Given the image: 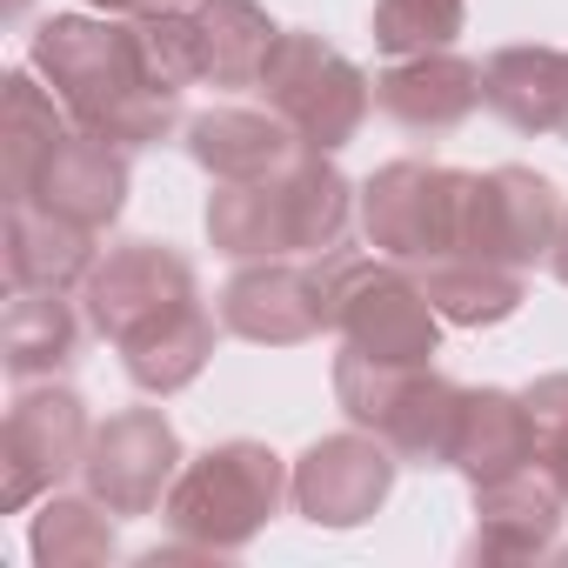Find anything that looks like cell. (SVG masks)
<instances>
[{"mask_svg":"<svg viewBox=\"0 0 568 568\" xmlns=\"http://www.w3.org/2000/svg\"><path fill=\"white\" fill-rule=\"evenodd\" d=\"M81 315L101 342L121 348V368L141 395H181L214 355V315L201 308L194 261L168 241H121L81 281Z\"/></svg>","mask_w":568,"mask_h":568,"instance_id":"6da1fadb","label":"cell"},{"mask_svg":"<svg viewBox=\"0 0 568 568\" xmlns=\"http://www.w3.org/2000/svg\"><path fill=\"white\" fill-rule=\"evenodd\" d=\"M28 68L54 88V101L74 114V128L114 141V148H161L174 141L181 94L154 81L141 54V28L121 14H48L34 28Z\"/></svg>","mask_w":568,"mask_h":568,"instance_id":"7a4b0ae2","label":"cell"},{"mask_svg":"<svg viewBox=\"0 0 568 568\" xmlns=\"http://www.w3.org/2000/svg\"><path fill=\"white\" fill-rule=\"evenodd\" d=\"M362 187L328 161V154H302L295 168L261 174V181H221L207 194V241L227 261H274V254H328L348 241V221Z\"/></svg>","mask_w":568,"mask_h":568,"instance_id":"3957f363","label":"cell"},{"mask_svg":"<svg viewBox=\"0 0 568 568\" xmlns=\"http://www.w3.org/2000/svg\"><path fill=\"white\" fill-rule=\"evenodd\" d=\"M281 501H295V468L267 442H221L174 475L161 515H168L174 541L234 555L281 515Z\"/></svg>","mask_w":568,"mask_h":568,"instance_id":"277c9868","label":"cell"},{"mask_svg":"<svg viewBox=\"0 0 568 568\" xmlns=\"http://www.w3.org/2000/svg\"><path fill=\"white\" fill-rule=\"evenodd\" d=\"M335 402L355 428L382 435L402 462L415 468H448L455 422H462V388L435 375L428 362H375L342 342L335 355Z\"/></svg>","mask_w":568,"mask_h":568,"instance_id":"5b68a950","label":"cell"},{"mask_svg":"<svg viewBox=\"0 0 568 568\" xmlns=\"http://www.w3.org/2000/svg\"><path fill=\"white\" fill-rule=\"evenodd\" d=\"M328 302H335V335L375 362H428L442 348V315L422 288V274H408L388 254H348L328 247Z\"/></svg>","mask_w":568,"mask_h":568,"instance_id":"8992f818","label":"cell"},{"mask_svg":"<svg viewBox=\"0 0 568 568\" xmlns=\"http://www.w3.org/2000/svg\"><path fill=\"white\" fill-rule=\"evenodd\" d=\"M254 94L267 101V114L288 121L315 154L348 148L362 134L368 108H375V81L342 48H328L322 34H302V28H281Z\"/></svg>","mask_w":568,"mask_h":568,"instance_id":"52a82bcc","label":"cell"},{"mask_svg":"<svg viewBox=\"0 0 568 568\" xmlns=\"http://www.w3.org/2000/svg\"><path fill=\"white\" fill-rule=\"evenodd\" d=\"M462 201L468 174L442 161H388L362 181V234L375 254L402 267H428L462 247Z\"/></svg>","mask_w":568,"mask_h":568,"instance_id":"ba28073f","label":"cell"},{"mask_svg":"<svg viewBox=\"0 0 568 568\" xmlns=\"http://www.w3.org/2000/svg\"><path fill=\"white\" fill-rule=\"evenodd\" d=\"M88 442H94V422H88V402L74 388L21 382L8 428H0V508L21 515L41 495H54L68 475H81Z\"/></svg>","mask_w":568,"mask_h":568,"instance_id":"9c48e42d","label":"cell"},{"mask_svg":"<svg viewBox=\"0 0 568 568\" xmlns=\"http://www.w3.org/2000/svg\"><path fill=\"white\" fill-rule=\"evenodd\" d=\"M221 328L254 342V348H302L335 328L328 302V267L322 254H274V261H241L221 288Z\"/></svg>","mask_w":568,"mask_h":568,"instance_id":"30bf717a","label":"cell"},{"mask_svg":"<svg viewBox=\"0 0 568 568\" xmlns=\"http://www.w3.org/2000/svg\"><path fill=\"white\" fill-rule=\"evenodd\" d=\"M8 201H34L74 227H94L108 234L128 207V148L88 134V128H61L14 181H8Z\"/></svg>","mask_w":568,"mask_h":568,"instance_id":"8fae6325","label":"cell"},{"mask_svg":"<svg viewBox=\"0 0 568 568\" xmlns=\"http://www.w3.org/2000/svg\"><path fill=\"white\" fill-rule=\"evenodd\" d=\"M561 194L548 174L535 168H488L468 174V201H462V247L455 254H481L501 267H535L548 261L555 234H561Z\"/></svg>","mask_w":568,"mask_h":568,"instance_id":"7c38bea8","label":"cell"},{"mask_svg":"<svg viewBox=\"0 0 568 568\" xmlns=\"http://www.w3.org/2000/svg\"><path fill=\"white\" fill-rule=\"evenodd\" d=\"M181 468H187V455H181L174 422L161 408H121V415H108L94 428L81 481L114 515H161V501H168Z\"/></svg>","mask_w":568,"mask_h":568,"instance_id":"4fadbf2b","label":"cell"},{"mask_svg":"<svg viewBox=\"0 0 568 568\" xmlns=\"http://www.w3.org/2000/svg\"><path fill=\"white\" fill-rule=\"evenodd\" d=\"M395 468L402 455L368 435V428H348V435H322L302 448L295 462V508L315 521V528H362L388 488H395Z\"/></svg>","mask_w":568,"mask_h":568,"instance_id":"5bb4252c","label":"cell"},{"mask_svg":"<svg viewBox=\"0 0 568 568\" xmlns=\"http://www.w3.org/2000/svg\"><path fill=\"white\" fill-rule=\"evenodd\" d=\"M561 515H568V495L528 462V468H515V475L475 488V535H468V555H475V561H541V555H555Z\"/></svg>","mask_w":568,"mask_h":568,"instance_id":"9a60e30c","label":"cell"},{"mask_svg":"<svg viewBox=\"0 0 568 568\" xmlns=\"http://www.w3.org/2000/svg\"><path fill=\"white\" fill-rule=\"evenodd\" d=\"M375 108L408 134H455L481 108V68L455 48L402 54L388 74H375Z\"/></svg>","mask_w":568,"mask_h":568,"instance_id":"2e32d148","label":"cell"},{"mask_svg":"<svg viewBox=\"0 0 568 568\" xmlns=\"http://www.w3.org/2000/svg\"><path fill=\"white\" fill-rule=\"evenodd\" d=\"M181 141H187L194 168L214 181H261L308 154V141L267 108H207L181 128Z\"/></svg>","mask_w":568,"mask_h":568,"instance_id":"e0dca14e","label":"cell"},{"mask_svg":"<svg viewBox=\"0 0 568 568\" xmlns=\"http://www.w3.org/2000/svg\"><path fill=\"white\" fill-rule=\"evenodd\" d=\"M535 462V415L521 395L508 388H462V422H455V448L448 468L468 475V488L501 481L515 468Z\"/></svg>","mask_w":568,"mask_h":568,"instance_id":"ac0fdd59","label":"cell"},{"mask_svg":"<svg viewBox=\"0 0 568 568\" xmlns=\"http://www.w3.org/2000/svg\"><path fill=\"white\" fill-rule=\"evenodd\" d=\"M187 41H194V74L201 81L261 88V68H267L281 28L254 0H187Z\"/></svg>","mask_w":568,"mask_h":568,"instance_id":"d6986e66","label":"cell"},{"mask_svg":"<svg viewBox=\"0 0 568 568\" xmlns=\"http://www.w3.org/2000/svg\"><path fill=\"white\" fill-rule=\"evenodd\" d=\"M94 227H74L34 201H8V281L14 288H81L101 261Z\"/></svg>","mask_w":568,"mask_h":568,"instance_id":"ffe728a7","label":"cell"},{"mask_svg":"<svg viewBox=\"0 0 568 568\" xmlns=\"http://www.w3.org/2000/svg\"><path fill=\"white\" fill-rule=\"evenodd\" d=\"M81 355V315L68 288H14L0 315V368L14 382H54Z\"/></svg>","mask_w":568,"mask_h":568,"instance_id":"44dd1931","label":"cell"},{"mask_svg":"<svg viewBox=\"0 0 568 568\" xmlns=\"http://www.w3.org/2000/svg\"><path fill=\"white\" fill-rule=\"evenodd\" d=\"M481 108L501 114L515 134H555L561 114V48H501L481 68Z\"/></svg>","mask_w":568,"mask_h":568,"instance_id":"7402d4cb","label":"cell"},{"mask_svg":"<svg viewBox=\"0 0 568 568\" xmlns=\"http://www.w3.org/2000/svg\"><path fill=\"white\" fill-rule=\"evenodd\" d=\"M415 274H422L435 315L455 322V328H495L528 302L521 267H501V261H481V254H442V261H428Z\"/></svg>","mask_w":568,"mask_h":568,"instance_id":"603a6c76","label":"cell"},{"mask_svg":"<svg viewBox=\"0 0 568 568\" xmlns=\"http://www.w3.org/2000/svg\"><path fill=\"white\" fill-rule=\"evenodd\" d=\"M28 548L41 568H101L121 555V535H114V508L94 501V495H41L34 508V528H28Z\"/></svg>","mask_w":568,"mask_h":568,"instance_id":"cb8c5ba5","label":"cell"},{"mask_svg":"<svg viewBox=\"0 0 568 568\" xmlns=\"http://www.w3.org/2000/svg\"><path fill=\"white\" fill-rule=\"evenodd\" d=\"M462 21H468V0H375V48L388 61L455 48Z\"/></svg>","mask_w":568,"mask_h":568,"instance_id":"d4e9b609","label":"cell"},{"mask_svg":"<svg viewBox=\"0 0 568 568\" xmlns=\"http://www.w3.org/2000/svg\"><path fill=\"white\" fill-rule=\"evenodd\" d=\"M528 415H535V468L568 495V375H541L521 388Z\"/></svg>","mask_w":568,"mask_h":568,"instance_id":"484cf974","label":"cell"},{"mask_svg":"<svg viewBox=\"0 0 568 568\" xmlns=\"http://www.w3.org/2000/svg\"><path fill=\"white\" fill-rule=\"evenodd\" d=\"M88 8H101V14H121V21H134V14H161V8H187V0H88Z\"/></svg>","mask_w":568,"mask_h":568,"instance_id":"4316f807","label":"cell"},{"mask_svg":"<svg viewBox=\"0 0 568 568\" xmlns=\"http://www.w3.org/2000/svg\"><path fill=\"white\" fill-rule=\"evenodd\" d=\"M548 267H555V281L568 288V214H561V234H555V247H548Z\"/></svg>","mask_w":568,"mask_h":568,"instance_id":"83f0119b","label":"cell"},{"mask_svg":"<svg viewBox=\"0 0 568 568\" xmlns=\"http://www.w3.org/2000/svg\"><path fill=\"white\" fill-rule=\"evenodd\" d=\"M555 134L568 141V54H561V114H555Z\"/></svg>","mask_w":568,"mask_h":568,"instance_id":"f1b7e54d","label":"cell"}]
</instances>
